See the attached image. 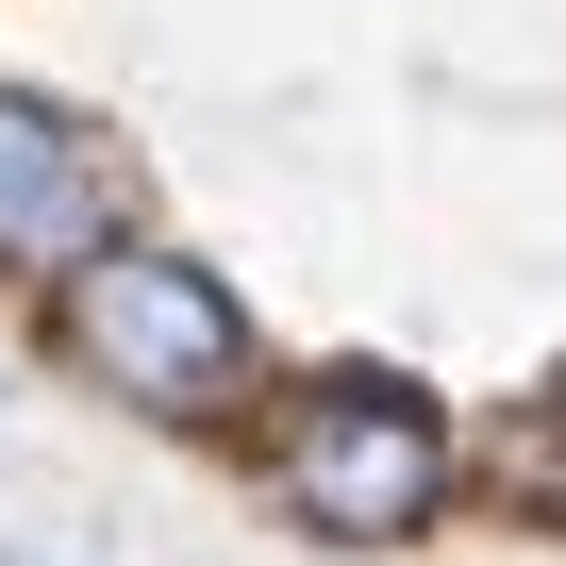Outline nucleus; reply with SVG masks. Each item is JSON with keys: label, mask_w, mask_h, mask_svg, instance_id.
I'll list each match as a JSON object with an SVG mask.
<instances>
[{"label": "nucleus", "mask_w": 566, "mask_h": 566, "mask_svg": "<svg viewBox=\"0 0 566 566\" xmlns=\"http://www.w3.org/2000/svg\"><path fill=\"white\" fill-rule=\"evenodd\" d=\"M34 350H51L84 400H117L134 433H200V450H233V417L266 400V317L233 301L217 250H184V233H150V217L34 283Z\"/></svg>", "instance_id": "2"}, {"label": "nucleus", "mask_w": 566, "mask_h": 566, "mask_svg": "<svg viewBox=\"0 0 566 566\" xmlns=\"http://www.w3.org/2000/svg\"><path fill=\"white\" fill-rule=\"evenodd\" d=\"M0 417H18V367H0Z\"/></svg>", "instance_id": "5"}, {"label": "nucleus", "mask_w": 566, "mask_h": 566, "mask_svg": "<svg viewBox=\"0 0 566 566\" xmlns=\"http://www.w3.org/2000/svg\"><path fill=\"white\" fill-rule=\"evenodd\" d=\"M467 500L516 516V533H566V367L516 384L500 417H467Z\"/></svg>", "instance_id": "4"}, {"label": "nucleus", "mask_w": 566, "mask_h": 566, "mask_svg": "<svg viewBox=\"0 0 566 566\" xmlns=\"http://www.w3.org/2000/svg\"><path fill=\"white\" fill-rule=\"evenodd\" d=\"M233 467L301 549H417L467 516V417L384 350L266 367V400L233 417Z\"/></svg>", "instance_id": "1"}, {"label": "nucleus", "mask_w": 566, "mask_h": 566, "mask_svg": "<svg viewBox=\"0 0 566 566\" xmlns=\"http://www.w3.org/2000/svg\"><path fill=\"white\" fill-rule=\"evenodd\" d=\"M150 217V150L117 134V117H84L67 84H34V67H0V283H34L51 266H84L101 233H134Z\"/></svg>", "instance_id": "3"}]
</instances>
